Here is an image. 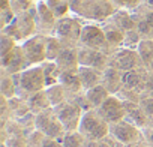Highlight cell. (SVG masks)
Segmentation results:
<instances>
[{
  "mask_svg": "<svg viewBox=\"0 0 153 147\" xmlns=\"http://www.w3.org/2000/svg\"><path fill=\"white\" fill-rule=\"evenodd\" d=\"M125 110H126L125 120H128L129 123L135 125L140 129H144V128L150 126L149 119H147V116H146L141 104H138V102H125Z\"/></svg>",
  "mask_w": 153,
  "mask_h": 147,
  "instance_id": "19",
  "label": "cell"
},
{
  "mask_svg": "<svg viewBox=\"0 0 153 147\" xmlns=\"http://www.w3.org/2000/svg\"><path fill=\"white\" fill-rule=\"evenodd\" d=\"M122 147H146V144L143 141H138V143H132V144H128V146H122Z\"/></svg>",
  "mask_w": 153,
  "mask_h": 147,
  "instance_id": "44",
  "label": "cell"
},
{
  "mask_svg": "<svg viewBox=\"0 0 153 147\" xmlns=\"http://www.w3.org/2000/svg\"><path fill=\"white\" fill-rule=\"evenodd\" d=\"M110 134L123 146L138 143L143 140V131L125 119L117 122V123L110 125Z\"/></svg>",
  "mask_w": 153,
  "mask_h": 147,
  "instance_id": "11",
  "label": "cell"
},
{
  "mask_svg": "<svg viewBox=\"0 0 153 147\" xmlns=\"http://www.w3.org/2000/svg\"><path fill=\"white\" fill-rule=\"evenodd\" d=\"M141 5H144L146 8L153 11V0H141Z\"/></svg>",
  "mask_w": 153,
  "mask_h": 147,
  "instance_id": "43",
  "label": "cell"
},
{
  "mask_svg": "<svg viewBox=\"0 0 153 147\" xmlns=\"http://www.w3.org/2000/svg\"><path fill=\"white\" fill-rule=\"evenodd\" d=\"M96 111L101 114V117L108 123H117L120 120L125 119L126 116V110H125V102L117 96V95H110L108 99L99 107L96 108Z\"/></svg>",
  "mask_w": 153,
  "mask_h": 147,
  "instance_id": "12",
  "label": "cell"
},
{
  "mask_svg": "<svg viewBox=\"0 0 153 147\" xmlns=\"http://www.w3.org/2000/svg\"><path fill=\"white\" fill-rule=\"evenodd\" d=\"M35 129L42 132L45 137H50L54 140H62L66 134L53 107L35 116Z\"/></svg>",
  "mask_w": 153,
  "mask_h": 147,
  "instance_id": "6",
  "label": "cell"
},
{
  "mask_svg": "<svg viewBox=\"0 0 153 147\" xmlns=\"http://www.w3.org/2000/svg\"><path fill=\"white\" fill-rule=\"evenodd\" d=\"M147 72L144 68L128 71L122 74V89L120 90H129V92H137L143 96V87L146 83Z\"/></svg>",
  "mask_w": 153,
  "mask_h": 147,
  "instance_id": "17",
  "label": "cell"
},
{
  "mask_svg": "<svg viewBox=\"0 0 153 147\" xmlns=\"http://www.w3.org/2000/svg\"><path fill=\"white\" fill-rule=\"evenodd\" d=\"M54 111H56V114H57L59 120L62 122L66 132L78 131L80 122H81V117H83L84 111L76 102H74L72 99H68L63 104L54 107Z\"/></svg>",
  "mask_w": 153,
  "mask_h": 147,
  "instance_id": "8",
  "label": "cell"
},
{
  "mask_svg": "<svg viewBox=\"0 0 153 147\" xmlns=\"http://www.w3.org/2000/svg\"><path fill=\"white\" fill-rule=\"evenodd\" d=\"M42 69H44V77H45V86L47 87L59 84L62 69L59 68V65L56 62H50V60L44 62L42 63Z\"/></svg>",
  "mask_w": 153,
  "mask_h": 147,
  "instance_id": "27",
  "label": "cell"
},
{
  "mask_svg": "<svg viewBox=\"0 0 153 147\" xmlns=\"http://www.w3.org/2000/svg\"><path fill=\"white\" fill-rule=\"evenodd\" d=\"M122 146L123 144H120L111 134H108L107 137H104L98 141V147H122Z\"/></svg>",
  "mask_w": 153,
  "mask_h": 147,
  "instance_id": "40",
  "label": "cell"
},
{
  "mask_svg": "<svg viewBox=\"0 0 153 147\" xmlns=\"http://www.w3.org/2000/svg\"><path fill=\"white\" fill-rule=\"evenodd\" d=\"M56 63L62 71H78L80 60H78V47L76 45H63Z\"/></svg>",
  "mask_w": 153,
  "mask_h": 147,
  "instance_id": "18",
  "label": "cell"
},
{
  "mask_svg": "<svg viewBox=\"0 0 153 147\" xmlns=\"http://www.w3.org/2000/svg\"><path fill=\"white\" fill-rule=\"evenodd\" d=\"M143 131V143L146 144V147H153V126H147Z\"/></svg>",
  "mask_w": 153,
  "mask_h": 147,
  "instance_id": "41",
  "label": "cell"
},
{
  "mask_svg": "<svg viewBox=\"0 0 153 147\" xmlns=\"http://www.w3.org/2000/svg\"><path fill=\"white\" fill-rule=\"evenodd\" d=\"M132 14L137 21V30L141 35V38L153 41V11L141 5Z\"/></svg>",
  "mask_w": 153,
  "mask_h": 147,
  "instance_id": "16",
  "label": "cell"
},
{
  "mask_svg": "<svg viewBox=\"0 0 153 147\" xmlns=\"http://www.w3.org/2000/svg\"><path fill=\"white\" fill-rule=\"evenodd\" d=\"M117 9H126L134 12L138 6H141V0H111Z\"/></svg>",
  "mask_w": 153,
  "mask_h": 147,
  "instance_id": "37",
  "label": "cell"
},
{
  "mask_svg": "<svg viewBox=\"0 0 153 147\" xmlns=\"http://www.w3.org/2000/svg\"><path fill=\"white\" fill-rule=\"evenodd\" d=\"M14 80L17 83L18 96L23 99H27L30 95L47 89L42 65L30 66L20 74H14Z\"/></svg>",
  "mask_w": 153,
  "mask_h": 147,
  "instance_id": "2",
  "label": "cell"
},
{
  "mask_svg": "<svg viewBox=\"0 0 153 147\" xmlns=\"http://www.w3.org/2000/svg\"><path fill=\"white\" fill-rule=\"evenodd\" d=\"M17 45H18V42H17L14 38H11V36L2 33V41H0V57H3V56H6L8 53H11Z\"/></svg>",
  "mask_w": 153,
  "mask_h": 147,
  "instance_id": "36",
  "label": "cell"
},
{
  "mask_svg": "<svg viewBox=\"0 0 153 147\" xmlns=\"http://www.w3.org/2000/svg\"><path fill=\"white\" fill-rule=\"evenodd\" d=\"M122 74L119 69L108 66L104 71V75H102V86L110 92V95H117L122 89Z\"/></svg>",
  "mask_w": 153,
  "mask_h": 147,
  "instance_id": "23",
  "label": "cell"
},
{
  "mask_svg": "<svg viewBox=\"0 0 153 147\" xmlns=\"http://www.w3.org/2000/svg\"><path fill=\"white\" fill-rule=\"evenodd\" d=\"M144 98H153V72H147L146 83L143 87V99Z\"/></svg>",
  "mask_w": 153,
  "mask_h": 147,
  "instance_id": "39",
  "label": "cell"
},
{
  "mask_svg": "<svg viewBox=\"0 0 153 147\" xmlns=\"http://www.w3.org/2000/svg\"><path fill=\"white\" fill-rule=\"evenodd\" d=\"M48 8L53 11V14L56 15V18H63L68 15V12L71 11V5L69 0H47Z\"/></svg>",
  "mask_w": 153,
  "mask_h": 147,
  "instance_id": "33",
  "label": "cell"
},
{
  "mask_svg": "<svg viewBox=\"0 0 153 147\" xmlns=\"http://www.w3.org/2000/svg\"><path fill=\"white\" fill-rule=\"evenodd\" d=\"M60 141L63 147H87V140L80 131L66 132Z\"/></svg>",
  "mask_w": 153,
  "mask_h": 147,
  "instance_id": "31",
  "label": "cell"
},
{
  "mask_svg": "<svg viewBox=\"0 0 153 147\" xmlns=\"http://www.w3.org/2000/svg\"><path fill=\"white\" fill-rule=\"evenodd\" d=\"M102 29H104L105 36H107L110 54L123 47V42H125V32H123V30H120V29H119L116 24H113L110 20L105 21V23H102Z\"/></svg>",
  "mask_w": 153,
  "mask_h": 147,
  "instance_id": "21",
  "label": "cell"
},
{
  "mask_svg": "<svg viewBox=\"0 0 153 147\" xmlns=\"http://www.w3.org/2000/svg\"><path fill=\"white\" fill-rule=\"evenodd\" d=\"M69 5L75 17L98 24L108 21L117 11L111 0H69Z\"/></svg>",
  "mask_w": 153,
  "mask_h": 147,
  "instance_id": "1",
  "label": "cell"
},
{
  "mask_svg": "<svg viewBox=\"0 0 153 147\" xmlns=\"http://www.w3.org/2000/svg\"><path fill=\"white\" fill-rule=\"evenodd\" d=\"M35 18H36V26H38V33L39 35H45V36L54 35L57 18L53 14V11L48 8L45 0H38L36 2Z\"/></svg>",
  "mask_w": 153,
  "mask_h": 147,
  "instance_id": "13",
  "label": "cell"
},
{
  "mask_svg": "<svg viewBox=\"0 0 153 147\" xmlns=\"http://www.w3.org/2000/svg\"><path fill=\"white\" fill-rule=\"evenodd\" d=\"M24 2H32V3H36L38 0H24Z\"/></svg>",
  "mask_w": 153,
  "mask_h": 147,
  "instance_id": "45",
  "label": "cell"
},
{
  "mask_svg": "<svg viewBox=\"0 0 153 147\" xmlns=\"http://www.w3.org/2000/svg\"><path fill=\"white\" fill-rule=\"evenodd\" d=\"M86 96H87V99H89L92 108L96 110V108H99V107L108 99L110 92H108L102 84H99V86H96V87L87 90V92H86Z\"/></svg>",
  "mask_w": 153,
  "mask_h": 147,
  "instance_id": "28",
  "label": "cell"
},
{
  "mask_svg": "<svg viewBox=\"0 0 153 147\" xmlns=\"http://www.w3.org/2000/svg\"><path fill=\"white\" fill-rule=\"evenodd\" d=\"M39 147H63L62 146V141L60 140H54V138H50V137H45L41 143Z\"/></svg>",
  "mask_w": 153,
  "mask_h": 147,
  "instance_id": "42",
  "label": "cell"
},
{
  "mask_svg": "<svg viewBox=\"0 0 153 147\" xmlns=\"http://www.w3.org/2000/svg\"><path fill=\"white\" fill-rule=\"evenodd\" d=\"M78 75H80V80H81V84H83V90L87 92V90L102 84L104 71L89 68V66H80L78 68Z\"/></svg>",
  "mask_w": 153,
  "mask_h": 147,
  "instance_id": "20",
  "label": "cell"
},
{
  "mask_svg": "<svg viewBox=\"0 0 153 147\" xmlns=\"http://www.w3.org/2000/svg\"><path fill=\"white\" fill-rule=\"evenodd\" d=\"M83 20L78 17H63L57 20L56 29H54V36L59 38L63 45H80V36H81V30H83Z\"/></svg>",
  "mask_w": 153,
  "mask_h": 147,
  "instance_id": "5",
  "label": "cell"
},
{
  "mask_svg": "<svg viewBox=\"0 0 153 147\" xmlns=\"http://www.w3.org/2000/svg\"><path fill=\"white\" fill-rule=\"evenodd\" d=\"M78 131L86 137L87 141H99L110 134V125L101 117L96 110L84 111Z\"/></svg>",
  "mask_w": 153,
  "mask_h": 147,
  "instance_id": "4",
  "label": "cell"
},
{
  "mask_svg": "<svg viewBox=\"0 0 153 147\" xmlns=\"http://www.w3.org/2000/svg\"><path fill=\"white\" fill-rule=\"evenodd\" d=\"M45 90H47V95H48V99H50L53 108L57 107V105H60V104H63L65 101L69 99L68 92L65 90V87H63L60 83H59V84H54V86H50V87H47Z\"/></svg>",
  "mask_w": 153,
  "mask_h": 147,
  "instance_id": "30",
  "label": "cell"
},
{
  "mask_svg": "<svg viewBox=\"0 0 153 147\" xmlns=\"http://www.w3.org/2000/svg\"><path fill=\"white\" fill-rule=\"evenodd\" d=\"M15 17H17V14L12 9L11 0H2V6H0V21H2V29L9 26L14 21Z\"/></svg>",
  "mask_w": 153,
  "mask_h": 147,
  "instance_id": "34",
  "label": "cell"
},
{
  "mask_svg": "<svg viewBox=\"0 0 153 147\" xmlns=\"http://www.w3.org/2000/svg\"><path fill=\"white\" fill-rule=\"evenodd\" d=\"M78 60H80V66H89L99 71H105L110 65V56L105 51L80 47V45H78Z\"/></svg>",
  "mask_w": 153,
  "mask_h": 147,
  "instance_id": "14",
  "label": "cell"
},
{
  "mask_svg": "<svg viewBox=\"0 0 153 147\" xmlns=\"http://www.w3.org/2000/svg\"><path fill=\"white\" fill-rule=\"evenodd\" d=\"M26 101H27V105H29L30 111L35 116L39 114V113H42V111H45V110H48V108H51V102L48 99V95H47V90L45 89L41 90V92H36V93L30 95Z\"/></svg>",
  "mask_w": 153,
  "mask_h": 147,
  "instance_id": "25",
  "label": "cell"
},
{
  "mask_svg": "<svg viewBox=\"0 0 153 147\" xmlns=\"http://www.w3.org/2000/svg\"><path fill=\"white\" fill-rule=\"evenodd\" d=\"M0 90H2V96L6 99H12L18 96L17 90V83L14 80V75L6 72H2V81H0Z\"/></svg>",
  "mask_w": 153,
  "mask_h": 147,
  "instance_id": "29",
  "label": "cell"
},
{
  "mask_svg": "<svg viewBox=\"0 0 153 147\" xmlns=\"http://www.w3.org/2000/svg\"><path fill=\"white\" fill-rule=\"evenodd\" d=\"M110 21L113 24H116L120 30H123L125 33L129 32V30H134L137 29V21L134 18V14L131 11H126V9H117L116 14L110 18Z\"/></svg>",
  "mask_w": 153,
  "mask_h": 147,
  "instance_id": "24",
  "label": "cell"
},
{
  "mask_svg": "<svg viewBox=\"0 0 153 147\" xmlns=\"http://www.w3.org/2000/svg\"><path fill=\"white\" fill-rule=\"evenodd\" d=\"M62 48H63V42L59 38H56L54 35L48 36L47 38V60L56 62V59L59 57V54L62 51Z\"/></svg>",
  "mask_w": 153,
  "mask_h": 147,
  "instance_id": "32",
  "label": "cell"
},
{
  "mask_svg": "<svg viewBox=\"0 0 153 147\" xmlns=\"http://www.w3.org/2000/svg\"><path fill=\"white\" fill-rule=\"evenodd\" d=\"M80 47L101 50L110 56V48H108V42H107V36H105V32L102 29V24L84 23L83 30H81V36H80Z\"/></svg>",
  "mask_w": 153,
  "mask_h": 147,
  "instance_id": "7",
  "label": "cell"
},
{
  "mask_svg": "<svg viewBox=\"0 0 153 147\" xmlns=\"http://www.w3.org/2000/svg\"><path fill=\"white\" fill-rule=\"evenodd\" d=\"M140 104H141V107H143V110H144V113L149 119L150 126H153V98H144Z\"/></svg>",
  "mask_w": 153,
  "mask_h": 147,
  "instance_id": "38",
  "label": "cell"
},
{
  "mask_svg": "<svg viewBox=\"0 0 153 147\" xmlns=\"http://www.w3.org/2000/svg\"><path fill=\"white\" fill-rule=\"evenodd\" d=\"M141 41H143L141 35L138 33L137 29H134V30H129V32L125 33V42H123V47H126V48H132V50H137Z\"/></svg>",
  "mask_w": 153,
  "mask_h": 147,
  "instance_id": "35",
  "label": "cell"
},
{
  "mask_svg": "<svg viewBox=\"0 0 153 147\" xmlns=\"http://www.w3.org/2000/svg\"><path fill=\"white\" fill-rule=\"evenodd\" d=\"M137 51L141 57L144 69L149 71V72H153V41L152 39H143L140 42Z\"/></svg>",
  "mask_w": 153,
  "mask_h": 147,
  "instance_id": "26",
  "label": "cell"
},
{
  "mask_svg": "<svg viewBox=\"0 0 153 147\" xmlns=\"http://www.w3.org/2000/svg\"><path fill=\"white\" fill-rule=\"evenodd\" d=\"M47 38L48 36L38 33L26 39L24 42H21L29 66H36V65H42L44 62H47Z\"/></svg>",
  "mask_w": 153,
  "mask_h": 147,
  "instance_id": "10",
  "label": "cell"
},
{
  "mask_svg": "<svg viewBox=\"0 0 153 147\" xmlns=\"http://www.w3.org/2000/svg\"><path fill=\"white\" fill-rule=\"evenodd\" d=\"M27 68H30V66H29V62L26 59L21 44H18L11 53H8L6 56L2 57V72L14 75V74H20V72L26 71Z\"/></svg>",
  "mask_w": 153,
  "mask_h": 147,
  "instance_id": "15",
  "label": "cell"
},
{
  "mask_svg": "<svg viewBox=\"0 0 153 147\" xmlns=\"http://www.w3.org/2000/svg\"><path fill=\"white\" fill-rule=\"evenodd\" d=\"M35 12H36V5L32 9H29V11H26L23 14H18L9 26L2 29V33L14 38L17 42H24L26 39L38 35Z\"/></svg>",
  "mask_w": 153,
  "mask_h": 147,
  "instance_id": "3",
  "label": "cell"
},
{
  "mask_svg": "<svg viewBox=\"0 0 153 147\" xmlns=\"http://www.w3.org/2000/svg\"><path fill=\"white\" fill-rule=\"evenodd\" d=\"M45 2H47V0H45Z\"/></svg>",
  "mask_w": 153,
  "mask_h": 147,
  "instance_id": "46",
  "label": "cell"
},
{
  "mask_svg": "<svg viewBox=\"0 0 153 147\" xmlns=\"http://www.w3.org/2000/svg\"><path fill=\"white\" fill-rule=\"evenodd\" d=\"M59 83L65 87V90L68 92L69 98L76 95V93L84 92L81 80H80V75H78V71H62Z\"/></svg>",
  "mask_w": 153,
  "mask_h": 147,
  "instance_id": "22",
  "label": "cell"
},
{
  "mask_svg": "<svg viewBox=\"0 0 153 147\" xmlns=\"http://www.w3.org/2000/svg\"><path fill=\"white\" fill-rule=\"evenodd\" d=\"M108 66H113V68L119 69L120 72H128V71L144 68L138 51L132 50V48H126V47H122L110 54Z\"/></svg>",
  "mask_w": 153,
  "mask_h": 147,
  "instance_id": "9",
  "label": "cell"
}]
</instances>
